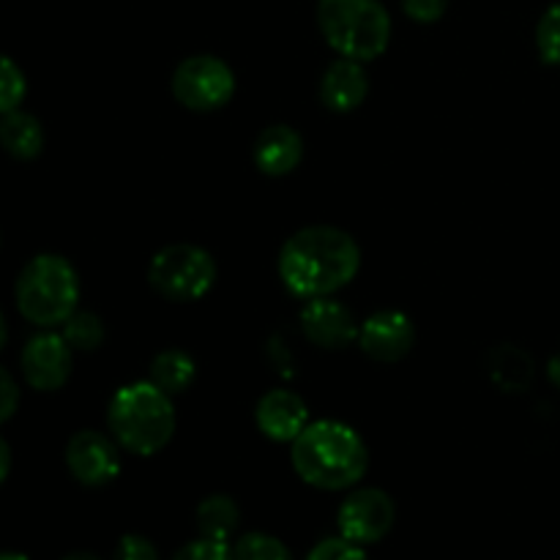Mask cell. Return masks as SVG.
<instances>
[{
	"label": "cell",
	"instance_id": "1",
	"mask_svg": "<svg viewBox=\"0 0 560 560\" xmlns=\"http://www.w3.org/2000/svg\"><path fill=\"white\" fill-rule=\"evenodd\" d=\"M361 249L345 230L331 224H312L284 241L279 252V277L299 299L334 295L355 279Z\"/></svg>",
	"mask_w": 560,
	"mask_h": 560
},
{
	"label": "cell",
	"instance_id": "2",
	"mask_svg": "<svg viewBox=\"0 0 560 560\" xmlns=\"http://www.w3.org/2000/svg\"><path fill=\"white\" fill-rule=\"evenodd\" d=\"M295 474L315 490L339 492L359 485L370 468V452L353 427L342 421H315L306 424L293 441Z\"/></svg>",
	"mask_w": 560,
	"mask_h": 560
},
{
	"label": "cell",
	"instance_id": "3",
	"mask_svg": "<svg viewBox=\"0 0 560 560\" xmlns=\"http://www.w3.org/2000/svg\"><path fill=\"white\" fill-rule=\"evenodd\" d=\"M107 427L124 452L151 457L175 435L173 399L151 381L129 383L109 399Z\"/></svg>",
	"mask_w": 560,
	"mask_h": 560
},
{
	"label": "cell",
	"instance_id": "4",
	"mask_svg": "<svg viewBox=\"0 0 560 560\" xmlns=\"http://www.w3.org/2000/svg\"><path fill=\"white\" fill-rule=\"evenodd\" d=\"M317 25L339 58L375 60L392 42V16L381 0H320Z\"/></svg>",
	"mask_w": 560,
	"mask_h": 560
},
{
	"label": "cell",
	"instance_id": "5",
	"mask_svg": "<svg viewBox=\"0 0 560 560\" xmlns=\"http://www.w3.org/2000/svg\"><path fill=\"white\" fill-rule=\"evenodd\" d=\"M16 306L38 328L63 326L77 312L80 277L60 255H38L16 277Z\"/></svg>",
	"mask_w": 560,
	"mask_h": 560
},
{
	"label": "cell",
	"instance_id": "6",
	"mask_svg": "<svg viewBox=\"0 0 560 560\" xmlns=\"http://www.w3.org/2000/svg\"><path fill=\"white\" fill-rule=\"evenodd\" d=\"M148 282L170 301H197L217 284V262L202 246H164L148 266Z\"/></svg>",
	"mask_w": 560,
	"mask_h": 560
},
{
	"label": "cell",
	"instance_id": "7",
	"mask_svg": "<svg viewBox=\"0 0 560 560\" xmlns=\"http://www.w3.org/2000/svg\"><path fill=\"white\" fill-rule=\"evenodd\" d=\"M235 93V74L217 55H195L180 60L173 74V96L195 113L222 109Z\"/></svg>",
	"mask_w": 560,
	"mask_h": 560
},
{
	"label": "cell",
	"instance_id": "8",
	"mask_svg": "<svg viewBox=\"0 0 560 560\" xmlns=\"http://www.w3.org/2000/svg\"><path fill=\"white\" fill-rule=\"evenodd\" d=\"M397 520V506L392 495L377 487H364V490L350 492L342 501L337 514L339 536L353 545H377L386 539Z\"/></svg>",
	"mask_w": 560,
	"mask_h": 560
},
{
	"label": "cell",
	"instance_id": "9",
	"mask_svg": "<svg viewBox=\"0 0 560 560\" xmlns=\"http://www.w3.org/2000/svg\"><path fill=\"white\" fill-rule=\"evenodd\" d=\"M66 468L82 487H107L120 474V446L115 438L82 430L66 446Z\"/></svg>",
	"mask_w": 560,
	"mask_h": 560
},
{
	"label": "cell",
	"instance_id": "10",
	"mask_svg": "<svg viewBox=\"0 0 560 560\" xmlns=\"http://www.w3.org/2000/svg\"><path fill=\"white\" fill-rule=\"evenodd\" d=\"M22 375L36 392H58L66 386L74 366V350L63 334L44 331L27 339L22 348Z\"/></svg>",
	"mask_w": 560,
	"mask_h": 560
},
{
	"label": "cell",
	"instance_id": "11",
	"mask_svg": "<svg viewBox=\"0 0 560 560\" xmlns=\"http://www.w3.org/2000/svg\"><path fill=\"white\" fill-rule=\"evenodd\" d=\"M416 328L405 312L381 310L359 326V345L372 361L397 364L413 350Z\"/></svg>",
	"mask_w": 560,
	"mask_h": 560
},
{
	"label": "cell",
	"instance_id": "12",
	"mask_svg": "<svg viewBox=\"0 0 560 560\" xmlns=\"http://www.w3.org/2000/svg\"><path fill=\"white\" fill-rule=\"evenodd\" d=\"M301 331L312 345L326 350H342L359 342V323L353 312L331 295L306 301L301 310Z\"/></svg>",
	"mask_w": 560,
	"mask_h": 560
},
{
	"label": "cell",
	"instance_id": "13",
	"mask_svg": "<svg viewBox=\"0 0 560 560\" xmlns=\"http://www.w3.org/2000/svg\"><path fill=\"white\" fill-rule=\"evenodd\" d=\"M306 419H310L306 402L288 388H271L268 394H262L255 410L260 432L268 441L277 443H293L306 430Z\"/></svg>",
	"mask_w": 560,
	"mask_h": 560
},
{
	"label": "cell",
	"instance_id": "14",
	"mask_svg": "<svg viewBox=\"0 0 560 560\" xmlns=\"http://www.w3.org/2000/svg\"><path fill=\"white\" fill-rule=\"evenodd\" d=\"M366 93H370V77L359 60H334L320 80V98L334 113H353L364 104Z\"/></svg>",
	"mask_w": 560,
	"mask_h": 560
},
{
	"label": "cell",
	"instance_id": "15",
	"mask_svg": "<svg viewBox=\"0 0 560 560\" xmlns=\"http://www.w3.org/2000/svg\"><path fill=\"white\" fill-rule=\"evenodd\" d=\"M304 159V140L293 126H268L255 142V164L262 175L282 178L290 175Z\"/></svg>",
	"mask_w": 560,
	"mask_h": 560
},
{
	"label": "cell",
	"instance_id": "16",
	"mask_svg": "<svg viewBox=\"0 0 560 560\" xmlns=\"http://www.w3.org/2000/svg\"><path fill=\"white\" fill-rule=\"evenodd\" d=\"M0 145L9 156L31 162L44 151V129L36 115L11 109L0 115Z\"/></svg>",
	"mask_w": 560,
	"mask_h": 560
},
{
	"label": "cell",
	"instance_id": "17",
	"mask_svg": "<svg viewBox=\"0 0 560 560\" xmlns=\"http://www.w3.org/2000/svg\"><path fill=\"white\" fill-rule=\"evenodd\" d=\"M241 525V509L230 495H211L197 506V528L202 539L233 545Z\"/></svg>",
	"mask_w": 560,
	"mask_h": 560
},
{
	"label": "cell",
	"instance_id": "18",
	"mask_svg": "<svg viewBox=\"0 0 560 560\" xmlns=\"http://www.w3.org/2000/svg\"><path fill=\"white\" fill-rule=\"evenodd\" d=\"M487 372L503 392H525L534 381V361L512 345H501L487 359Z\"/></svg>",
	"mask_w": 560,
	"mask_h": 560
},
{
	"label": "cell",
	"instance_id": "19",
	"mask_svg": "<svg viewBox=\"0 0 560 560\" xmlns=\"http://www.w3.org/2000/svg\"><path fill=\"white\" fill-rule=\"evenodd\" d=\"M197 375L195 359L184 350H164L151 361V383H156L162 392L173 394L186 392Z\"/></svg>",
	"mask_w": 560,
	"mask_h": 560
},
{
	"label": "cell",
	"instance_id": "20",
	"mask_svg": "<svg viewBox=\"0 0 560 560\" xmlns=\"http://www.w3.org/2000/svg\"><path fill=\"white\" fill-rule=\"evenodd\" d=\"M233 558L235 560H293V552L284 545L282 539L271 534H260V530H252V534L238 536L233 541Z\"/></svg>",
	"mask_w": 560,
	"mask_h": 560
},
{
	"label": "cell",
	"instance_id": "21",
	"mask_svg": "<svg viewBox=\"0 0 560 560\" xmlns=\"http://www.w3.org/2000/svg\"><path fill=\"white\" fill-rule=\"evenodd\" d=\"M63 337L71 345V350H82V353H91L98 345L104 342V323L102 317L93 315V312H80L77 310L69 320L63 323Z\"/></svg>",
	"mask_w": 560,
	"mask_h": 560
},
{
	"label": "cell",
	"instance_id": "22",
	"mask_svg": "<svg viewBox=\"0 0 560 560\" xmlns=\"http://www.w3.org/2000/svg\"><path fill=\"white\" fill-rule=\"evenodd\" d=\"M25 93L27 80L22 74V69L9 55H0V115L11 113V109H20Z\"/></svg>",
	"mask_w": 560,
	"mask_h": 560
},
{
	"label": "cell",
	"instance_id": "23",
	"mask_svg": "<svg viewBox=\"0 0 560 560\" xmlns=\"http://www.w3.org/2000/svg\"><path fill=\"white\" fill-rule=\"evenodd\" d=\"M536 47L545 63L560 66V3L550 5L536 25Z\"/></svg>",
	"mask_w": 560,
	"mask_h": 560
},
{
	"label": "cell",
	"instance_id": "24",
	"mask_svg": "<svg viewBox=\"0 0 560 560\" xmlns=\"http://www.w3.org/2000/svg\"><path fill=\"white\" fill-rule=\"evenodd\" d=\"M304 560H370L366 558L364 547L353 545V541L334 536V539L317 541Z\"/></svg>",
	"mask_w": 560,
	"mask_h": 560
},
{
	"label": "cell",
	"instance_id": "25",
	"mask_svg": "<svg viewBox=\"0 0 560 560\" xmlns=\"http://www.w3.org/2000/svg\"><path fill=\"white\" fill-rule=\"evenodd\" d=\"M173 560H235L233 558V545H224V541L213 539H197L189 541V545L180 547L175 552Z\"/></svg>",
	"mask_w": 560,
	"mask_h": 560
},
{
	"label": "cell",
	"instance_id": "26",
	"mask_svg": "<svg viewBox=\"0 0 560 560\" xmlns=\"http://www.w3.org/2000/svg\"><path fill=\"white\" fill-rule=\"evenodd\" d=\"M113 560H159V552L151 539L140 534H129L118 541Z\"/></svg>",
	"mask_w": 560,
	"mask_h": 560
},
{
	"label": "cell",
	"instance_id": "27",
	"mask_svg": "<svg viewBox=\"0 0 560 560\" xmlns=\"http://www.w3.org/2000/svg\"><path fill=\"white\" fill-rule=\"evenodd\" d=\"M448 9V0H402V11L413 22H421V25H430V22H438Z\"/></svg>",
	"mask_w": 560,
	"mask_h": 560
},
{
	"label": "cell",
	"instance_id": "28",
	"mask_svg": "<svg viewBox=\"0 0 560 560\" xmlns=\"http://www.w3.org/2000/svg\"><path fill=\"white\" fill-rule=\"evenodd\" d=\"M20 408V386H16L14 377L0 366V424L9 421L11 416Z\"/></svg>",
	"mask_w": 560,
	"mask_h": 560
},
{
	"label": "cell",
	"instance_id": "29",
	"mask_svg": "<svg viewBox=\"0 0 560 560\" xmlns=\"http://www.w3.org/2000/svg\"><path fill=\"white\" fill-rule=\"evenodd\" d=\"M9 470H11V448H9V443L0 438V485L5 481Z\"/></svg>",
	"mask_w": 560,
	"mask_h": 560
},
{
	"label": "cell",
	"instance_id": "30",
	"mask_svg": "<svg viewBox=\"0 0 560 560\" xmlns=\"http://www.w3.org/2000/svg\"><path fill=\"white\" fill-rule=\"evenodd\" d=\"M547 375H550V381L560 388V355H556V359L550 361V366H547Z\"/></svg>",
	"mask_w": 560,
	"mask_h": 560
},
{
	"label": "cell",
	"instance_id": "31",
	"mask_svg": "<svg viewBox=\"0 0 560 560\" xmlns=\"http://www.w3.org/2000/svg\"><path fill=\"white\" fill-rule=\"evenodd\" d=\"M60 560H102V558L93 556V552H69V556Z\"/></svg>",
	"mask_w": 560,
	"mask_h": 560
},
{
	"label": "cell",
	"instance_id": "32",
	"mask_svg": "<svg viewBox=\"0 0 560 560\" xmlns=\"http://www.w3.org/2000/svg\"><path fill=\"white\" fill-rule=\"evenodd\" d=\"M5 339H9V328H5V317H3V312H0V350H3Z\"/></svg>",
	"mask_w": 560,
	"mask_h": 560
},
{
	"label": "cell",
	"instance_id": "33",
	"mask_svg": "<svg viewBox=\"0 0 560 560\" xmlns=\"http://www.w3.org/2000/svg\"><path fill=\"white\" fill-rule=\"evenodd\" d=\"M0 560H31L27 556H22V552H14V550H9V552H0Z\"/></svg>",
	"mask_w": 560,
	"mask_h": 560
}]
</instances>
